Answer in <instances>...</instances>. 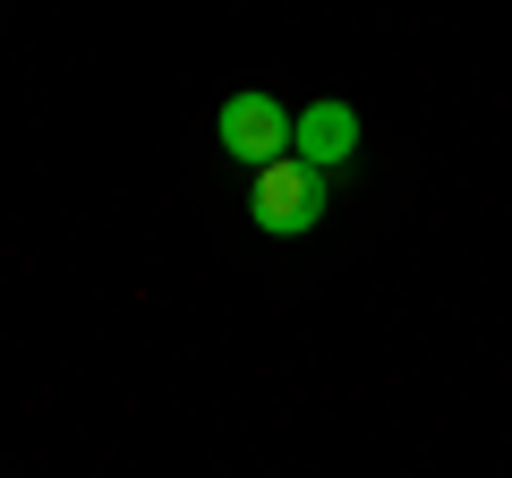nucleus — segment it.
I'll list each match as a JSON object with an SVG mask.
<instances>
[{
	"label": "nucleus",
	"instance_id": "obj_1",
	"mask_svg": "<svg viewBox=\"0 0 512 478\" xmlns=\"http://www.w3.org/2000/svg\"><path fill=\"white\" fill-rule=\"evenodd\" d=\"M256 231H274V239H299V231H316L325 222V205H333V180L316 163H299V154H282L274 171H256Z\"/></svg>",
	"mask_w": 512,
	"mask_h": 478
},
{
	"label": "nucleus",
	"instance_id": "obj_2",
	"mask_svg": "<svg viewBox=\"0 0 512 478\" xmlns=\"http://www.w3.org/2000/svg\"><path fill=\"white\" fill-rule=\"evenodd\" d=\"M291 111L274 103V94H231V103H222V120H214V137H222V154H231V163H248V171H274L282 154H291Z\"/></svg>",
	"mask_w": 512,
	"mask_h": 478
},
{
	"label": "nucleus",
	"instance_id": "obj_3",
	"mask_svg": "<svg viewBox=\"0 0 512 478\" xmlns=\"http://www.w3.org/2000/svg\"><path fill=\"white\" fill-rule=\"evenodd\" d=\"M291 154L316 163V171L350 163V154H359V111H350V103H308V111H299V129H291Z\"/></svg>",
	"mask_w": 512,
	"mask_h": 478
}]
</instances>
